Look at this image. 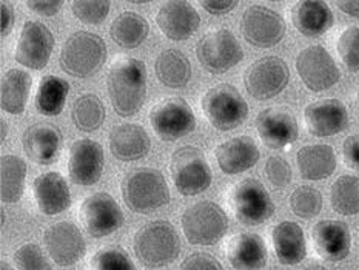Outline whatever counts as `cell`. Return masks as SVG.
<instances>
[{"label": "cell", "mask_w": 359, "mask_h": 270, "mask_svg": "<svg viewBox=\"0 0 359 270\" xmlns=\"http://www.w3.org/2000/svg\"><path fill=\"white\" fill-rule=\"evenodd\" d=\"M170 172L176 190L184 196L205 191L213 181L212 167L198 147L185 145L177 149L170 161Z\"/></svg>", "instance_id": "8992f818"}, {"label": "cell", "mask_w": 359, "mask_h": 270, "mask_svg": "<svg viewBox=\"0 0 359 270\" xmlns=\"http://www.w3.org/2000/svg\"><path fill=\"white\" fill-rule=\"evenodd\" d=\"M264 173L265 177H267V181L271 184V187H275L278 190L285 189L287 185L292 182L293 177L290 164L280 156H270L269 161L265 162Z\"/></svg>", "instance_id": "b9f144b4"}, {"label": "cell", "mask_w": 359, "mask_h": 270, "mask_svg": "<svg viewBox=\"0 0 359 270\" xmlns=\"http://www.w3.org/2000/svg\"><path fill=\"white\" fill-rule=\"evenodd\" d=\"M122 196L130 210L145 215L170 203V189L159 170L137 168L125 176Z\"/></svg>", "instance_id": "277c9868"}, {"label": "cell", "mask_w": 359, "mask_h": 270, "mask_svg": "<svg viewBox=\"0 0 359 270\" xmlns=\"http://www.w3.org/2000/svg\"><path fill=\"white\" fill-rule=\"evenodd\" d=\"M217 166L225 175H239L255 167L261 159L259 147L250 136H238L222 142L216 151Z\"/></svg>", "instance_id": "cb8c5ba5"}, {"label": "cell", "mask_w": 359, "mask_h": 270, "mask_svg": "<svg viewBox=\"0 0 359 270\" xmlns=\"http://www.w3.org/2000/svg\"><path fill=\"white\" fill-rule=\"evenodd\" d=\"M311 241L319 257L327 261H342L348 257L352 235L342 221H319L311 230Z\"/></svg>", "instance_id": "7402d4cb"}, {"label": "cell", "mask_w": 359, "mask_h": 270, "mask_svg": "<svg viewBox=\"0 0 359 270\" xmlns=\"http://www.w3.org/2000/svg\"><path fill=\"white\" fill-rule=\"evenodd\" d=\"M69 93V83L64 77L43 76L36 91V110L43 116H57L64 110Z\"/></svg>", "instance_id": "836d02e7"}, {"label": "cell", "mask_w": 359, "mask_h": 270, "mask_svg": "<svg viewBox=\"0 0 359 270\" xmlns=\"http://www.w3.org/2000/svg\"><path fill=\"white\" fill-rule=\"evenodd\" d=\"M107 90L116 114L130 118L139 113L147 99V68L142 60L119 58L110 67Z\"/></svg>", "instance_id": "6da1fadb"}, {"label": "cell", "mask_w": 359, "mask_h": 270, "mask_svg": "<svg viewBox=\"0 0 359 270\" xmlns=\"http://www.w3.org/2000/svg\"><path fill=\"white\" fill-rule=\"evenodd\" d=\"M199 5L210 14L224 15L235 10L239 4L236 0H221V2H217V0H201Z\"/></svg>", "instance_id": "bcb514c9"}, {"label": "cell", "mask_w": 359, "mask_h": 270, "mask_svg": "<svg viewBox=\"0 0 359 270\" xmlns=\"http://www.w3.org/2000/svg\"><path fill=\"white\" fill-rule=\"evenodd\" d=\"M323 193L311 185H299L290 195V208L299 218H315L323 210Z\"/></svg>", "instance_id": "8d00e7d4"}, {"label": "cell", "mask_w": 359, "mask_h": 270, "mask_svg": "<svg viewBox=\"0 0 359 270\" xmlns=\"http://www.w3.org/2000/svg\"><path fill=\"white\" fill-rule=\"evenodd\" d=\"M156 23L170 41L190 39L201 27V15L190 2H163L156 15Z\"/></svg>", "instance_id": "44dd1931"}, {"label": "cell", "mask_w": 359, "mask_h": 270, "mask_svg": "<svg viewBox=\"0 0 359 270\" xmlns=\"http://www.w3.org/2000/svg\"><path fill=\"white\" fill-rule=\"evenodd\" d=\"M105 107L96 95L85 93L74 100L72 108V119L77 130L91 133L96 131L105 122Z\"/></svg>", "instance_id": "e575fe53"}, {"label": "cell", "mask_w": 359, "mask_h": 270, "mask_svg": "<svg viewBox=\"0 0 359 270\" xmlns=\"http://www.w3.org/2000/svg\"><path fill=\"white\" fill-rule=\"evenodd\" d=\"M290 81V69L278 56H265L253 62L244 74L247 93L256 100H269L280 95Z\"/></svg>", "instance_id": "8fae6325"}, {"label": "cell", "mask_w": 359, "mask_h": 270, "mask_svg": "<svg viewBox=\"0 0 359 270\" xmlns=\"http://www.w3.org/2000/svg\"><path fill=\"white\" fill-rule=\"evenodd\" d=\"M110 2H85V0H74L72 2L73 14L77 19L88 25H100L110 14Z\"/></svg>", "instance_id": "60d3db41"}, {"label": "cell", "mask_w": 359, "mask_h": 270, "mask_svg": "<svg viewBox=\"0 0 359 270\" xmlns=\"http://www.w3.org/2000/svg\"><path fill=\"white\" fill-rule=\"evenodd\" d=\"M107 56L108 50L102 37L90 31H77L62 46L60 67L67 74L85 79L104 67Z\"/></svg>", "instance_id": "3957f363"}, {"label": "cell", "mask_w": 359, "mask_h": 270, "mask_svg": "<svg viewBox=\"0 0 359 270\" xmlns=\"http://www.w3.org/2000/svg\"><path fill=\"white\" fill-rule=\"evenodd\" d=\"M337 50L348 69L359 72V27H348L342 31L338 37Z\"/></svg>", "instance_id": "f35d334b"}, {"label": "cell", "mask_w": 359, "mask_h": 270, "mask_svg": "<svg viewBox=\"0 0 359 270\" xmlns=\"http://www.w3.org/2000/svg\"><path fill=\"white\" fill-rule=\"evenodd\" d=\"M108 145L116 158L123 162L145 158L151 149V139L144 127L137 123H121L113 127Z\"/></svg>", "instance_id": "d4e9b609"}, {"label": "cell", "mask_w": 359, "mask_h": 270, "mask_svg": "<svg viewBox=\"0 0 359 270\" xmlns=\"http://www.w3.org/2000/svg\"><path fill=\"white\" fill-rule=\"evenodd\" d=\"M256 130L262 142L275 150L288 149L299 136L298 121L284 107L265 108L256 118Z\"/></svg>", "instance_id": "ac0fdd59"}, {"label": "cell", "mask_w": 359, "mask_h": 270, "mask_svg": "<svg viewBox=\"0 0 359 270\" xmlns=\"http://www.w3.org/2000/svg\"><path fill=\"white\" fill-rule=\"evenodd\" d=\"M150 33V25L142 15L133 11L119 14L110 27V36L121 48L135 50L145 42Z\"/></svg>", "instance_id": "1f68e13d"}, {"label": "cell", "mask_w": 359, "mask_h": 270, "mask_svg": "<svg viewBox=\"0 0 359 270\" xmlns=\"http://www.w3.org/2000/svg\"><path fill=\"white\" fill-rule=\"evenodd\" d=\"M22 149L34 164L50 166L60 154V130L50 122H36L22 135Z\"/></svg>", "instance_id": "ffe728a7"}, {"label": "cell", "mask_w": 359, "mask_h": 270, "mask_svg": "<svg viewBox=\"0 0 359 270\" xmlns=\"http://www.w3.org/2000/svg\"><path fill=\"white\" fill-rule=\"evenodd\" d=\"M181 270H224V267L213 255L196 252L184 259Z\"/></svg>", "instance_id": "7bdbcfd3"}, {"label": "cell", "mask_w": 359, "mask_h": 270, "mask_svg": "<svg viewBox=\"0 0 359 270\" xmlns=\"http://www.w3.org/2000/svg\"><path fill=\"white\" fill-rule=\"evenodd\" d=\"M271 244L280 264L296 266L307 255V241L304 230L293 221H283L271 230Z\"/></svg>", "instance_id": "4316f807"}, {"label": "cell", "mask_w": 359, "mask_h": 270, "mask_svg": "<svg viewBox=\"0 0 359 270\" xmlns=\"http://www.w3.org/2000/svg\"><path fill=\"white\" fill-rule=\"evenodd\" d=\"M296 72L304 85L315 93L330 90L341 79L339 67L323 45L304 48L296 58Z\"/></svg>", "instance_id": "7c38bea8"}, {"label": "cell", "mask_w": 359, "mask_h": 270, "mask_svg": "<svg viewBox=\"0 0 359 270\" xmlns=\"http://www.w3.org/2000/svg\"><path fill=\"white\" fill-rule=\"evenodd\" d=\"M105 166V154L102 145L93 139H79L69 147L68 151V175L76 185L96 184L102 177Z\"/></svg>", "instance_id": "e0dca14e"}, {"label": "cell", "mask_w": 359, "mask_h": 270, "mask_svg": "<svg viewBox=\"0 0 359 270\" xmlns=\"http://www.w3.org/2000/svg\"><path fill=\"white\" fill-rule=\"evenodd\" d=\"M358 110H359V93H358Z\"/></svg>", "instance_id": "f5cc1de1"}, {"label": "cell", "mask_w": 359, "mask_h": 270, "mask_svg": "<svg viewBox=\"0 0 359 270\" xmlns=\"http://www.w3.org/2000/svg\"><path fill=\"white\" fill-rule=\"evenodd\" d=\"M342 156L346 164L359 172V135L348 136L342 144Z\"/></svg>", "instance_id": "ee69618b"}, {"label": "cell", "mask_w": 359, "mask_h": 270, "mask_svg": "<svg viewBox=\"0 0 359 270\" xmlns=\"http://www.w3.org/2000/svg\"><path fill=\"white\" fill-rule=\"evenodd\" d=\"M196 56L208 73L224 74L244 59V50L231 31L221 28L201 37L196 45Z\"/></svg>", "instance_id": "9c48e42d"}, {"label": "cell", "mask_w": 359, "mask_h": 270, "mask_svg": "<svg viewBox=\"0 0 359 270\" xmlns=\"http://www.w3.org/2000/svg\"><path fill=\"white\" fill-rule=\"evenodd\" d=\"M292 22L301 34L318 37L333 27V13L325 2L316 0H301L292 8Z\"/></svg>", "instance_id": "83f0119b"}, {"label": "cell", "mask_w": 359, "mask_h": 270, "mask_svg": "<svg viewBox=\"0 0 359 270\" xmlns=\"http://www.w3.org/2000/svg\"><path fill=\"white\" fill-rule=\"evenodd\" d=\"M296 164L302 180L321 181L327 180L337 170L338 161L334 150L327 144L306 145L296 154Z\"/></svg>", "instance_id": "f1b7e54d"}, {"label": "cell", "mask_w": 359, "mask_h": 270, "mask_svg": "<svg viewBox=\"0 0 359 270\" xmlns=\"http://www.w3.org/2000/svg\"><path fill=\"white\" fill-rule=\"evenodd\" d=\"M136 258L145 267H163L181 253V238L168 221H153L140 227L133 241Z\"/></svg>", "instance_id": "7a4b0ae2"}, {"label": "cell", "mask_w": 359, "mask_h": 270, "mask_svg": "<svg viewBox=\"0 0 359 270\" xmlns=\"http://www.w3.org/2000/svg\"><path fill=\"white\" fill-rule=\"evenodd\" d=\"M241 31L250 45L256 48H271L283 41L287 25L279 13L267 6L253 5L242 15Z\"/></svg>", "instance_id": "4fadbf2b"}, {"label": "cell", "mask_w": 359, "mask_h": 270, "mask_svg": "<svg viewBox=\"0 0 359 270\" xmlns=\"http://www.w3.org/2000/svg\"><path fill=\"white\" fill-rule=\"evenodd\" d=\"M156 76L168 88H182L191 79V64L189 58L179 50L162 51L154 62Z\"/></svg>", "instance_id": "4dcf8cb0"}, {"label": "cell", "mask_w": 359, "mask_h": 270, "mask_svg": "<svg viewBox=\"0 0 359 270\" xmlns=\"http://www.w3.org/2000/svg\"><path fill=\"white\" fill-rule=\"evenodd\" d=\"M337 6L342 13L350 15V18L359 19V0H346V2H337Z\"/></svg>", "instance_id": "c3c4849f"}, {"label": "cell", "mask_w": 359, "mask_h": 270, "mask_svg": "<svg viewBox=\"0 0 359 270\" xmlns=\"http://www.w3.org/2000/svg\"><path fill=\"white\" fill-rule=\"evenodd\" d=\"M79 218L85 230L95 238L111 235L123 224V213L119 204L105 191H97L82 201Z\"/></svg>", "instance_id": "9a60e30c"}, {"label": "cell", "mask_w": 359, "mask_h": 270, "mask_svg": "<svg viewBox=\"0 0 359 270\" xmlns=\"http://www.w3.org/2000/svg\"><path fill=\"white\" fill-rule=\"evenodd\" d=\"M27 162L15 154H4L0 159V195L6 204L19 203L27 181Z\"/></svg>", "instance_id": "d6a6232c"}, {"label": "cell", "mask_w": 359, "mask_h": 270, "mask_svg": "<svg viewBox=\"0 0 359 270\" xmlns=\"http://www.w3.org/2000/svg\"><path fill=\"white\" fill-rule=\"evenodd\" d=\"M0 10H2V37H5L10 34L14 28L15 15H14L13 6L8 5L6 2L0 4Z\"/></svg>", "instance_id": "7dc6e473"}, {"label": "cell", "mask_w": 359, "mask_h": 270, "mask_svg": "<svg viewBox=\"0 0 359 270\" xmlns=\"http://www.w3.org/2000/svg\"><path fill=\"white\" fill-rule=\"evenodd\" d=\"M333 210L342 216L359 213V177L353 175L339 176L330 189Z\"/></svg>", "instance_id": "d590c367"}, {"label": "cell", "mask_w": 359, "mask_h": 270, "mask_svg": "<svg viewBox=\"0 0 359 270\" xmlns=\"http://www.w3.org/2000/svg\"><path fill=\"white\" fill-rule=\"evenodd\" d=\"M229 204L236 220L250 227L264 224L275 213V203L270 193L264 184L253 177H247L231 189Z\"/></svg>", "instance_id": "ba28073f"}, {"label": "cell", "mask_w": 359, "mask_h": 270, "mask_svg": "<svg viewBox=\"0 0 359 270\" xmlns=\"http://www.w3.org/2000/svg\"><path fill=\"white\" fill-rule=\"evenodd\" d=\"M43 243L53 261L62 267L77 264L87 252L81 229L68 221L56 222L46 229Z\"/></svg>", "instance_id": "2e32d148"}, {"label": "cell", "mask_w": 359, "mask_h": 270, "mask_svg": "<svg viewBox=\"0 0 359 270\" xmlns=\"http://www.w3.org/2000/svg\"><path fill=\"white\" fill-rule=\"evenodd\" d=\"M304 270H329V269L321 266V264H310V266H307Z\"/></svg>", "instance_id": "f907efd6"}, {"label": "cell", "mask_w": 359, "mask_h": 270, "mask_svg": "<svg viewBox=\"0 0 359 270\" xmlns=\"http://www.w3.org/2000/svg\"><path fill=\"white\" fill-rule=\"evenodd\" d=\"M201 107L207 121L219 131L235 130L248 118L247 100L230 83H221L210 88L202 97Z\"/></svg>", "instance_id": "5b68a950"}, {"label": "cell", "mask_w": 359, "mask_h": 270, "mask_svg": "<svg viewBox=\"0 0 359 270\" xmlns=\"http://www.w3.org/2000/svg\"><path fill=\"white\" fill-rule=\"evenodd\" d=\"M91 270H137L130 255L122 247L111 245L99 250L91 258Z\"/></svg>", "instance_id": "74e56055"}, {"label": "cell", "mask_w": 359, "mask_h": 270, "mask_svg": "<svg viewBox=\"0 0 359 270\" xmlns=\"http://www.w3.org/2000/svg\"><path fill=\"white\" fill-rule=\"evenodd\" d=\"M14 264L18 270H53L42 249L37 244H25L14 252Z\"/></svg>", "instance_id": "ab89813d"}, {"label": "cell", "mask_w": 359, "mask_h": 270, "mask_svg": "<svg viewBox=\"0 0 359 270\" xmlns=\"http://www.w3.org/2000/svg\"><path fill=\"white\" fill-rule=\"evenodd\" d=\"M182 230L189 243L213 245L227 234L229 216L213 201H201L187 208L182 215Z\"/></svg>", "instance_id": "52a82bcc"}, {"label": "cell", "mask_w": 359, "mask_h": 270, "mask_svg": "<svg viewBox=\"0 0 359 270\" xmlns=\"http://www.w3.org/2000/svg\"><path fill=\"white\" fill-rule=\"evenodd\" d=\"M54 36L42 22L27 20L15 42L14 59L29 69H43L51 59Z\"/></svg>", "instance_id": "5bb4252c"}, {"label": "cell", "mask_w": 359, "mask_h": 270, "mask_svg": "<svg viewBox=\"0 0 359 270\" xmlns=\"http://www.w3.org/2000/svg\"><path fill=\"white\" fill-rule=\"evenodd\" d=\"M0 123H2V136H0V141L5 142L6 135H8V123H6V121H5V119L0 121Z\"/></svg>", "instance_id": "681fc988"}, {"label": "cell", "mask_w": 359, "mask_h": 270, "mask_svg": "<svg viewBox=\"0 0 359 270\" xmlns=\"http://www.w3.org/2000/svg\"><path fill=\"white\" fill-rule=\"evenodd\" d=\"M0 270H14V269L10 264H8L6 261H2V262H0Z\"/></svg>", "instance_id": "816d5d0a"}, {"label": "cell", "mask_w": 359, "mask_h": 270, "mask_svg": "<svg viewBox=\"0 0 359 270\" xmlns=\"http://www.w3.org/2000/svg\"><path fill=\"white\" fill-rule=\"evenodd\" d=\"M304 122L313 136H334L348 127L347 107L338 99L318 100L306 107Z\"/></svg>", "instance_id": "d6986e66"}, {"label": "cell", "mask_w": 359, "mask_h": 270, "mask_svg": "<svg viewBox=\"0 0 359 270\" xmlns=\"http://www.w3.org/2000/svg\"><path fill=\"white\" fill-rule=\"evenodd\" d=\"M225 253L235 270H261L269 258L265 241L256 234L235 235L229 241Z\"/></svg>", "instance_id": "484cf974"}, {"label": "cell", "mask_w": 359, "mask_h": 270, "mask_svg": "<svg viewBox=\"0 0 359 270\" xmlns=\"http://www.w3.org/2000/svg\"><path fill=\"white\" fill-rule=\"evenodd\" d=\"M33 199L43 215H57L72 205V193L65 177L57 172L37 176L33 182Z\"/></svg>", "instance_id": "603a6c76"}, {"label": "cell", "mask_w": 359, "mask_h": 270, "mask_svg": "<svg viewBox=\"0 0 359 270\" xmlns=\"http://www.w3.org/2000/svg\"><path fill=\"white\" fill-rule=\"evenodd\" d=\"M31 85V76L19 68H10L4 73L0 82V105L2 110L10 114H22L25 112Z\"/></svg>", "instance_id": "f546056e"}, {"label": "cell", "mask_w": 359, "mask_h": 270, "mask_svg": "<svg viewBox=\"0 0 359 270\" xmlns=\"http://www.w3.org/2000/svg\"><path fill=\"white\" fill-rule=\"evenodd\" d=\"M25 5L33 13L50 18V15L57 14L62 10L64 2H62V0H48V2H46V0H28Z\"/></svg>", "instance_id": "f6af8a7d"}, {"label": "cell", "mask_w": 359, "mask_h": 270, "mask_svg": "<svg viewBox=\"0 0 359 270\" xmlns=\"http://www.w3.org/2000/svg\"><path fill=\"white\" fill-rule=\"evenodd\" d=\"M150 123L162 141L175 142L196 128V116L185 99L171 96L153 105Z\"/></svg>", "instance_id": "30bf717a"}]
</instances>
